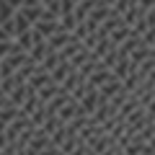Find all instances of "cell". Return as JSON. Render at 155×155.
<instances>
[{"mask_svg":"<svg viewBox=\"0 0 155 155\" xmlns=\"http://www.w3.org/2000/svg\"><path fill=\"white\" fill-rule=\"evenodd\" d=\"M0 155H155V0H0Z\"/></svg>","mask_w":155,"mask_h":155,"instance_id":"1","label":"cell"}]
</instances>
